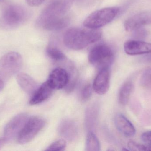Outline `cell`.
Instances as JSON below:
<instances>
[{
	"mask_svg": "<svg viewBox=\"0 0 151 151\" xmlns=\"http://www.w3.org/2000/svg\"><path fill=\"white\" fill-rule=\"evenodd\" d=\"M45 121L40 117L29 118L17 137L20 144H25L33 140L45 126Z\"/></svg>",
	"mask_w": 151,
	"mask_h": 151,
	"instance_id": "cell-7",
	"label": "cell"
},
{
	"mask_svg": "<svg viewBox=\"0 0 151 151\" xmlns=\"http://www.w3.org/2000/svg\"><path fill=\"white\" fill-rule=\"evenodd\" d=\"M30 13L25 7L17 4L5 5L0 15V28L10 31L19 28L29 19Z\"/></svg>",
	"mask_w": 151,
	"mask_h": 151,
	"instance_id": "cell-3",
	"label": "cell"
},
{
	"mask_svg": "<svg viewBox=\"0 0 151 151\" xmlns=\"http://www.w3.org/2000/svg\"><path fill=\"white\" fill-rule=\"evenodd\" d=\"M47 53L48 56L55 61H63L66 59L65 55L61 51L53 46L47 48Z\"/></svg>",
	"mask_w": 151,
	"mask_h": 151,
	"instance_id": "cell-19",
	"label": "cell"
},
{
	"mask_svg": "<svg viewBox=\"0 0 151 151\" xmlns=\"http://www.w3.org/2000/svg\"><path fill=\"white\" fill-rule=\"evenodd\" d=\"M114 59V54L112 49L105 44L94 46L90 51L88 60L90 63L99 70L109 68Z\"/></svg>",
	"mask_w": 151,
	"mask_h": 151,
	"instance_id": "cell-5",
	"label": "cell"
},
{
	"mask_svg": "<svg viewBox=\"0 0 151 151\" xmlns=\"http://www.w3.org/2000/svg\"><path fill=\"white\" fill-rule=\"evenodd\" d=\"M141 139L145 143L151 144V130L144 133L141 136Z\"/></svg>",
	"mask_w": 151,
	"mask_h": 151,
	"instance_id": "cell-24",
	"label": "cell"
},
{
	"mask_svg": "<svg viewBox=\"0 0 151 151\" xmlns=\"http://www.w3.org/2000/svg\"><path fill=\"white\" fill-rule=\"evenodd\" d=\"M17 80L20 87L28 95H32L39 87L36 82L27 74H18L17 75Z\"/></svg>",
	"mask_w": 151,
	"mask_h": 151,
	"instance_id": "cell-15",
	"label": "cell"
},
{
	"mask_svg": "<svg viewBox=\"0 0 151 151\" xmlns=\"http://www.w3.org/2000/svg\"><path fill=\"white\" fill-rule=\"evenodd\" d=\"M146 147H147V151L151 150V144H148V145H147Z\"/></svg>",
	"mask_w": 151,
	"mask_h": 151,
	"instance_id": "cell-29",
	"label": "cell"
},
{
	"mask_svg": "<svg viewBox=\"0 0 151 151\" xmlns=\"http://www.w3.org/2000/svg\"><path fill=\"white\" fill-rule=\"evenodd\" d=\"M119 7L103 8L90 14L83 21L85 27L91 29H99L111 22L119 14Z\"/></svg>",
	"mask_w": 151,
	"mask_h": 151,
	"instance_id": "cell-4",
	"label": "cell"
},
{
	"mask_svg": "<svg viewBox=\"0 0 151 151\" xmlns=\"http://www.w3.org/2000/svg\"><path fill=\"white\" fill-rule=\"evenodd\" d=\"M147 54V55H146V56H145V59H146V60H148V61L151 62V53Z\"/></svg>",
	"mask_w": 151,
	"mask_h": 151,
	"instance_id": "cell-28",
	"label": "cell"
},
{
	"mask_svg": "<svg viewBox=\"0 0 151 151\" xmlns=\"http://www.w3.org/2000/svg\"><path fill=\"white\" fill-rule=\"evenodd\" d=\"M60 134L67 139L75 137L76 134V128L72 121H65L61 124L59 129Z\"/></svg>",
	"mask_w": 151,
	"mask_h": 151,
	"instance_id": "cell-17",
	"label": "cell"
},
{
	"mask_svg": "<svg viewBox=\"0 0 151 151\" xmlns=\"http://www.w3.org/2000/svg\"><path fill=\"white\" fill-rule=\"evenodd\" d=\"M92 93V89L90 84L85 85L81 91V98L83 100H87L90 98Z\"/></svg>",
	"mask_w": 151,
	"mask_h": 151,
	"instance_id": "cell-23",
	"label": "cell"
},
{
	"mask_svg": "<svg viewBox=\"0 0 151 151\" xmlns=\"http://www.w3.org/2000/svg\"><path fill=\"white\" fill-rule=\"evenodd\" d=\"M151 22V15L146 12L134 15L126 20L124 27L128 32L136 31Z\"/></svg>",
	"mask_w": 151,
	"mask_h": 151,
	"instance_id": "cell-12",
	"label": "cell"
},
{
	"mask_svg": "<svg viewBox=\"0 0 151 151\" xmlns=\"http://www.w3.org/2000/svg\"><path fill=\"white\" fill-rule=\"evenodd\" d=\"M70 80V75L65 69L57 67L52 71L47 82L53 90H60L66 87Z\"/></svg>",
	"mask_w": 151,
	"mask_h": 151,
	"instance_id": "cell-9",
	"label": "cell"
},
{
	"mask_svg": "<svg viewBox=\"0 0 151 151\" xmlns=\"http://www.w3.org/2000/svg\"><path fill=\"white\" fill-rule=\"evenodd\" d=\"M71 0H55L42 11L36 20V25L48 31L61 30L70 22L69 12Z\"/></svg>",
	"mask_w": 151,
	"mask_h": 151,
	"instance_id": "cell-1",
	"label": "cell"
},
{
	"mask_svg": "<svg viewBox=\"0 0 151 151\" xmlns=\"http://www.w3.org/2000/svg\"><path fill=\"white\" fill-rule=\"evenodd\" d=\"M110 83V70L109 68H104L99 71L95 78L93 82V89L99 95H104L109 90Z\"/></svg>",
	"mask_w": 151,
	"mask_h": 151,
	"instance_id": "cell-10",
	"label": "cell"
},
{
	"mask_svg": "<svg viewBox=\"0 0 151 151\" xmlns=\"http://www.w3.org/2000/svg\"><path fill=\"white\" fill-rule=\"evenodd\" d=\"M128 147L129 150L147 151V147L133 141H130L128 143Z\"/></svg>",
	"mask_w": 151,
	"mask_h": 151,
	"instance_id": "cell-22",
	"label": "cell"
},
{
	"mask_svg": "<svg viewBox=\"0 0 151 151\" xmlns=\"http://www.w3.org/2000/svg\"><path fill=\"white\" fill-rule=\"evenodd\" d=\"M140 84L144 88L151 90V68L144 72L140 79Z\"/></svg>",
	"mask_w": 151,
	"mask_h": 151,
	"instance_id": "cell-20",
	"label": "cell"
},
{
	"mask_svg": "<svg viewBox=\"0 0 151 151\" xmlns=\"http://www.w3.org/2000/svg\"><path fill=\"white\" fill-rule=\"evenodd\" d=\"M115 123L118 130L127 137H132L136 134V129L132 123L123 114H117Z\"/></svg>",
	"mask_w": 151,
	"mask_h": 151,
	"instance_id": "cell-14",
	"label": "cell"
},
{
	"mask_svg": "<svg viewBox=\"0 0 151 151\" xmlns=\"http://www.w3.org/2000/svg\"><path fill=\"white\" fill-rule=\"evenodd\" d=\"M29 118L27 114L20 113L8 122L4 128V137L7 142L18 137Z\"/></svg>",
	"mask_w": 151,
	"mask_h": 151,
	"instance_id": "cell-8",
	"label": "cell"
},
{
	"mask_svg": "<svg viewBox=\"0 0 151 151\" xmlns=\"http://www.w3.org/2000/svg\"><path fill=\"white\" fill-rule=\"evenodd\" d=\"M66 146V142L64 140L61 139L58 140L50 144L46 151H63L64 150Z\"/></svg>",
	"mask_w": 151,
	"mask_h": 151,
	"instance_id": "cell-21",
	"label": "cell"
},
{
	"mask_svg": "<svg viewBox=\"0 0 151 151\" xmlns=\"http://www.w3.org/2000/svg\"><path fill=\"white\" fill-rule=\"evenodd\" d=\"M7 141L4 137L0 138V150L3 147L5 143H7Z\"/></svg>",
	"mask_w": 151,
	"mask_h": 151,
	"instance_id": "cell-26",
	"label": "cell"
},
{
	"mask_svg": "<svg viewBox=\"0 0 151 151\" xmlns=\"http://www.w3.org/2000/svg\"><path fill=\"white\" fill-rule=\"evenodd\" d=\"M4 87V82L0 79V91L3 89Z\"/></svg>",
	"mask_w": 151,
	"mask_h": 151,
	"instance_id": "cell-27",
	"label": "cell"
},
{
	"mask_svg": "<svg viewBox=\"0 0 151 151\" xmlns=\"http://www.w3.org/2000/svg\"><path fill=\"white\" fill-rule=\"evenodd\" d=\"M133 89V83L130 81L126 82L122 86L118 97L119 103L121 105H125L127 103Z\"/></svg>",
	"mask_w": 151,
	"mask_h": 151,
	"instance_id": "cell-16",
	"label": "cell"
},
{
	"mask_svg": "<svg viewBox=\"0 0 151 151\" xmlns=\"http://www.w3.org/2000/svg\"><path fill=\"white\" fill-rule=\"evenodd\" d=\"M102 35V31L99 29L73 27L65 33L63 42L69 48L80 50L99 40Z\"/></svg>",
	"mask_w": 151,
	"mask_h": 151,
	"instance_id": "cell-2",
	"label": "cell"
},
{
	"mask_svg": "<svg viewBox=\"0 0 151 151\" xmlns=\"http://www.w3.org/2000/svg\"><path fill=\"white\" fill-rule=\"evenodd\" d=\"M54 90L47 81L38 88L32 95L29 103L32 105L39 104L50 97Z\"/></svg>",
	"mask_w": 151,
	"mask_h": 151,
	"instance_id": "cell-13",
	"label": "cell"
},
{
	"mask_svg": "<svg viewBox=\"0 0 151 151\" xmlns=\"http://www.w3.org/2000/svg\"><path fill=\"white\" fill-rule=\"evenodd\" d=\"M100 143L97 137L92 132H90L86 140L85 150L88 151L100 150Z\"/></svg>",
	"mask_w": 151,
	"mask_h": 151,
	"instance_id": "cell-18",
	"label": "cell"
},
{
	"mask_svg": "<svg viewBox=\"0 0 151 151\" xmlns=\"http://www.w3.org/2000/svg\"><path fill=\"white\" fill-rule=\"evenodd\" d=\"M45 0H26L28 5L32 7H37L40 6Z\"/></svg>",
	"mask_w": 151,
	"mask_h": 151,
	"instance_id": "cell-25",
	"label": "cell"
},
{
	"mask_svg": "<svg viewBox=\"0 0 151 151\" xmlns=\"http://www.w3.org/2000/svg\"><path fill=\"white\" fill-rule=\"evenodd\" d=\"M125 52L131 56L151 53V43L138 40H129L124 45Z\"/></svg>",
	"mask_w": 151,
	"mask_h": 151,
	"instance_id": "cell-11",
	"label": "cell"
},
{
	"mask_svg": "<svg viewBox=\"0 0 151 151\" xmlns=\"http://www.w3.org/2000/svg\"><path fill=\"white\" fill-rule=\"evenodd\" d=\"M23 63V58L18 52L6 53L0 59V79L4 82L9 79L18 72Z\"/></svg>",
	"mask_w": 151,
	"mask_h": 151,
	"instance_id": "cell-6",
	"label": "cell"
}]
</instances>
